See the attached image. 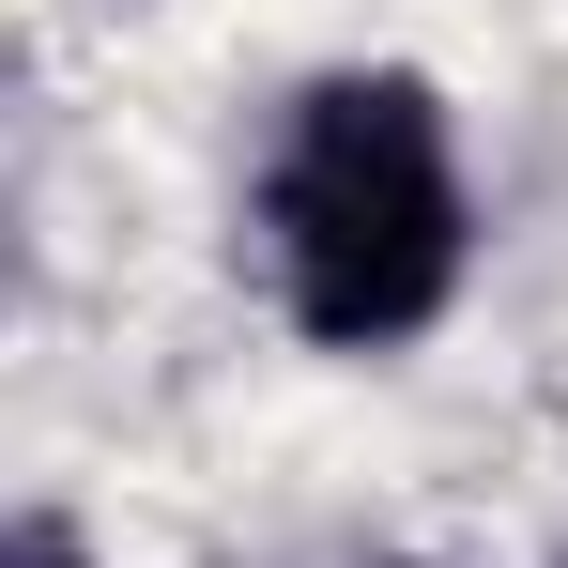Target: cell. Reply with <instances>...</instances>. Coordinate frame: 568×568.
Returning <instances> with one entry per match:
<instances>
[{"label": "cell", "instance_id": "1", "mask_svg": "<svg viewBox=\"0 0 568 568\" xmlns=\"http://www.w3.org/2000/svg\"><path fill=\"white\" fill-rule=\"evenodd\" d=\"M262 246H277V292L323 354L430 338L462 262H476L430 78H323V93H292L277 170H262Z\"/></svg>", "mask_w": 568, "mask_h": 568}, {"label": "cell", "instance_id": "2", "mask_svg": "<svg viewBox=\"0 0 568 568\" xmlns=\"http://www.w3.org/2000/svg\"><path fill=\"white\" fill-rule=\"evenodd\" d=\"M0 568H78V538H62V523H16V554Z\"/></svg>", "mask_w": 568, "mask_h": 568}]
</instances>
